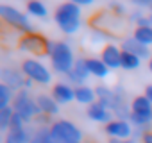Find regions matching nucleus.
I'll use <instances>...</instances> for the list:
<instances>
[{"mask_svg":"<svg viewBox=\"0 0 152 143\" xmlns=\"http://www.w3.org/2000/svg\"><path fill=\"white\" fill-rule=\"evenodd\" d=\"M81 15H83L81 7L73 0H70V2H63L57 6L54 13V22L61 29V32L72 36L81 29Z\"/></svg>","mask_w":152,"mask_h":143,"instance_id":"1","label":"nucleus"},{"mask_svg":"<svg viewBox=\"0 0 152 143\" xmlns=\"http://www.w3.org/2000/svg\"><path fill=\"white\" fill-rule=\"evenodd\" d=\"M56 43L54 39H48L38 32H31V34H25L18 39V48L22 52H27L31 55H52L54 48H56Z\"/></svg>","mask_w":152,"mask_h":143,"instance_id":"2","label":"nucleus"},{"mask_svg":"<svg viewBox=\"0 0 152 143\" xmlns=\"http://www.w3.org/2000/svg\"><path fill=\"white\" fill-rule=\"evenodd\" d=\"M75 57L73 54V48L68 41H57L56 43V48L50 55V63H52V70L56 72L57 75H66L68 72H72V68L75 66Z\"/></svg>","mask_w":152,"mask_h":143,"instance_id":"3","label":"nucleus"},{"mask_svg":"<svg viewBox=\"0 0 152 143\" xmlns=\"http://www.w3.org/2000/svg\"><path fill=\"white\" fill-rule=\"evenodd\" d=\"M13 109L15 113L27 123V125H32L34 118L38 115H41L39 107H38V102H36V97H31V93L27 90H20L15 93V98H13Z\"/></svg>","mask_w":152,"mask_h":143,"instance_id":"4","label":"nucleus"},{"mask_svg":"<svg viewBox=\"0 0 152 143\" xmlns=\"http://www.w3.org/2000/svg\"><path fill=\"white\" fill-rule=\"evenodd\" d=\"M0 18H2V20H4V23H7L11 29H15V31L22 32V36L34 32V31H32L34 27H32V23H31L29 16H27V15H23L20 9H16V7H13V6L0 4Z\"/></svg>","mask_w":152,"mask_h":143,"instance_id":"5","label":"nucleus"},{"mask_svg":"<svg viewBox=\"0 0 152 143\" xmlns=\"http://www.w3.org/2000/svg\"><path fill=\"white\" fill-rule=\"evenodd\" d=\"M20 70L23 72V75H25L27 79H31L34 84L47 86V84L52 82V72H50L41 61H38V59H32V57L23 59Z\"/></svg>","mask_w":152,"mask_h":143,"instance_id":"6","label":"nucleus"},{"mask_svg":"<svg viewBox=\"0 0 152 143\" xmlns=\"http://www.w3.org/2000/svg\"><path fill=\"white\" fill-rule=\"evenodd\" d=\"M50 134L57 143L83 141V131L70 120H54L50 125Z\"/></svg>","mask_w":152,"mask_h":143,"instance_id":"7","label":"nucleus"},{"mask_svg":"<svg viewBox=\"0 0 152 143\" xmlns=\"http://www.w3.org/2000/svg\"><path fill=\"white\" fill-rule=\"evenodd\" d=\"M0 81H2V84L9 86V88L16 93V91H20V90L25 88L27 77L23 75L22 70L11 68V66H2V68H0Z\"/></svg>","mask_w":152,"mask_h":143,"instance_id":"8","label":"nucleus"},{"mask_svg":"<svg viewBox=\"0 0 152 143\" xmlns=\"http://www.w3.org/2000/svg\"><path fill=\"white\" fill-rule=\"evenodd\" d=\"M90 77V70L86 66V57H77V61H75V66L72 68V72H68V74L64 75V82H68L70 86H84L86 81Z\"/></svg>","mask_w":152,"mask_h":143,"instance_id":"9","label":"nucleus"},{"mask_svg":"<svg viewBox=\"0 0 152 143\" xmlns=\"http://www.w3.org/2000/svg\"><path fill=\"white\" fill-rule=\"evenodd\" d=\"M104 132L109 136V138H116V139H129L132 138V132H134V127L131 125V122H125V120H113L109 122L107 125H104Z\"/></svg>","mask_w":152,"mask_h":143,"instance_id":"10","label":"nucleus"},{"mask_svg":"<svg viewBox=\"0 0 152 143\" xmlns=\"http://www.w3.org/2000/svg\"><path fill=\"white\" fill-rule=\"evenodd\" d=\"M120 48L124 50V52H129V54H132V55H136L138 59H141V61H150V57H152V52H150V47H145V45H141L138 39H134L132 36H129V38H124V41L120 43Z\"/></svg>","mask_w":152,"mask_h":143,"instance_id":"11","label":"nucleus"},{"mask_svg":"<svg viewBox=\"0 0 152 143\" xmlns=\"http://www.w3.org/2000/svg\"><path fill=\"white\" fill-rule=\"evenodd\" d=\"M100 59L109 70H116L120 68V63H122V48L115 43H107L100 52Z\"/></svg>","mask_w":152,"mask_h":143,"instance_id":"12","label":"nucleus"},{"mask_svg":"<svg viewBox=\"0 0 152 143\" xmlns=\"http://www.w3.org/2000/svg\"><path fill=\"white\" fill-rule=\"evenodd\" d=\"M50 95L54 97V100H56L59 106L70 104L72 100H75V88L70 86L68 82L61 81V82H56V84L52 86V93H50Z\"/></svg>","mask_w":152,"mask_h":143,"instance_id":"13","label":"nucleus"},{"mask_svg":"<svg viewBox=\"0 0 152 143\" xmlns=\"http://www.w3.org/2000/svg\"><path fill=\"white\" fill-rule=\"evenodd\" d=\"M86 115H88V118H90V120H93V122H97V123H104V125H107L109 122H113V120H115V115H113L109 109H106L104 106H100L99 102H95V104L88 106Z\"/></svg>","mask_w":152,"mask_h":143,"instance_id":"14","label":"nucleus"},{"mask_svg":"<svg viewBox=\"0 0 152 143\" xmlns=\"http://www.w3.org/2000/svg\"><path fill=\"white\" fill-rule=\"evenodd\" d=\"M36 102H38V107H39V111H41V115H47V116H56V115H59V104L54 100V97L52 95H45V93H39L38 97H36Z\"/></svg>","mask_w":152,"mask_h":143,"instance_id":"15","label":"nucleus"},{"mask_svg":"<svg viewBox=\"0 0 152 143\" xmlns=\"http://www.w3.org/2000/svg\"><path fill=\"white\" fill-rule=\"evenodd\" d=\"M86 66H88V70H90V75L99 77V79L107 77L109 72H111V70L104 64V61L99 59V57H86Z\"/></svg>","mask_w":152,"mask_h":143,"instance_id":"16","label":"nucleus"},{"mask_svg":"<svg viewBox=\"0 0 152 143\" xmlns=\"http://www.w3.org/2000/svg\"><path fill=\"white\" fill-rule=\"evenodd\" d=\"M75 102H79L83 106H91L97 102V93H95V88L91 86H79L75 88Z\"/></svg>","mask_w":152,"mask_h":143,"instance_id":"17","label":"nucleus"},{"mask_svg":"<svg viewBox=\"0 0 152 143\" xmlns=\"http://www.w3.org/2000/svg\"><path fill=\"white\" fill-rule=\"evenodd\" d=\"M132 115H152V102L145 95H138L131 100Z\"/></svg>","mask_w":152,"mask_h":143,"instance_id":"18","label":"nucleus"},{"mask_svg":"<svg viewBox=\"0 0 152 143\" xmlns=\"http://www.w3.org/2000/svg\"><path fill=\"white\" fill-rule=\"evenodd\" d=\"M31 143H57V141L52 138L50 127H34V134H32Z\"/></svg>","mask_w":152,"mask_h":143,"instance_id":"19","label":"nucleus"},{"mask_svg":"<svg viewBox=\"0 0 152 143\" xmlns=\"http://www.w3.org/2000/svg\"><path fill=\"white\" fill-rule=\"evenodd\" d=\"M140 64H141V59H138L136 55H132V54L122 50V63H120V68H122V70L132 72V70H138Z\"/></svg>","mask_w":152,"mask_h":143,"instance_id":"20","label":"nucleus"},{"mask_svg":"<svg viewBox=\"0 0 152 143\" xmlns=\"http://www.w3.org/2000/svg\"><path fill=\"white\" fill-rule=\"evenodd\" d=\"M13 116H15V109H13V106H7V107H2V109H0V131H4L6 134L9 132V127H11Z\"/></svg>","mask_w":152,"mask_h":143,"instance_id":"21","label":"nucleus"},{"mask_svg":"<svg viewBox=\"0 0 152 143\" xmlns=\"http://www.w3.org/2000/svg\"><path fill=\"white\" fill-rule=\"evenodd\" d=\"M132 38L138 39L141 45L150 47L152 45V27H136L132 32Z\"/></svg>","mask_w":152,"mask_h":143,"instance_id":"22","label":"nucleus"},{"mask_svg":"<svg viewBox=\"0 0 152 143\" xmlns=\"http://www.w3.org/2000/svg\"><path fill=\"white\" fill-rule=\"evenodd\" d=\"M27 13L31 16H36V18H47L48 16V9L43 2H38V0H32V2L27 4Z\"/></svg>","mask_w":152,"mask_h":143,"instance_id":"23","label":"nucleus"},{"mask_svg":"<svg viewBox=\"0 0 152 143\" xmlns=\"http://www.w3.org/2000/svg\"><path fill=\"white\" fill-rule=\"evenodd\" d=\"M13 98H15V91L9 86H6V84L0 82V109L11 106L13 104Z\"/></svg>","mask_w":152,"mask_h":143,"instance_id":"24","label":"nucleus"},{"mask_svg":"<svg viewBox=\"0 0 152 143\" xmlns=\"http://www.w3.org/2000/svg\"><path fill=\"white\" fill-rule=\"evenodd\" d=\"M109 39H113V36L106 31H100V29L91 31V43H104V41H109Z\"/></svg>","mask_w":152,"mask_h":143,"instance_id":"25","label":"nucleus"},{"mask_svg":"<svg viewBox=\"0 0 152 143\" xmlns=\"http://www.w3.org/2000/svg\"><path fill=\"white\" fill-rule=\"evenodd\" d=\"M107 9H109V13H113L115 16H120V18H125V15H127L125 6L120 4V2H111V4L107 6Z\"/></svg>","mask_w":152,"mask_h":143,"instance_id":"26","label":"nucleus"},{"mask_svg":"<svg viewBox=\"0 0 152 143\" xmlns=\"http://www.w3.org/2000/svg\"><path fill=\"white\" fill-rule=\"evenodd\" d=\"M25 127H27V123L15 113L13 122H11V127H9V132H18V131H22V129H25Z\"/></svg>","mask_w":152,"mask_h":143,"instance_id":"27","label":"nucleus"},{"mask_svg":"<svg viewBox=\"0 0 152 143\" xmlns=\"http://www.w3.org/2000/svg\"><path fill=\"white\" fill-rule=\"evenodd\" d=\"M136 27H152V13L150 11H145L143 16L138 20Z\"/></svg>","mask_w":152,"mask_h":143,"instance_id":"28","label":"nucleus"},{"mask_svg":"<svg viewBox=\"0 0 152 143\" xmlns=\"http://www.w3.org/2000/svg\"><path fill=\"white\" fill-rule=\"evenodd\" d=\"M75 4H77L79 7H83V6H91L93 4V0H73Z\"/></svg>","mask_w":152,"mask_h":143,"instance_id":"29","label":"nucleus"},{"mask_svg":"<svg viewBox=\"0 0 152 143\" xmlns=\"http://www.w3.org/2000/svg\"><path fill=\"white\" fill-rule=\"evenodd\" d=\"M143 95H145V97L152 102V84H148V86L145 88V93H143Z\"/></svg>","mask_w":152,"mask_h":143,"instance_id":"30","label":"nucleus"},{"mask_svg":"<svg viewBox=\"0 0 152 143\" xmlns=\"http://www.w3.org/2000/svg\"><path fill=\"white\" fill-rule=\"evenodd\" d=\"M141 143H152V131H150V132H147V134L141 138Z\"/></svg>","mask_w":152,"mask_h":143,"instance_id":"31","label":"nucleus"},{"mask_svg":"<svg viewBox=\"0 0 152 143\" xmlns=\"http://www.w3.org/2000/svg\"><path fill=\"white\" fill-rule=\"evenodd\" d=\"M4 143H18V141H16V139H15V138H13L9 132H7V134L4 136Z\"/></svg>","mask_w":152,"mask_h":143,"instance_id":"32","label":"nucleus"},{"mask_svg":"<svg viewBox=\"0 0 152 143\" xmlns=\"http://www.w3.org/2000/svg\"><path fill=\"white\" fill-rule=\"evenodd\" d=\"M148 70H150V74H152V57H150V61H148Z\"/></svg>","mask_w":152,"mask_h":143,"instance_id":"33","label":"nucleus"},{"mask_svg":"<svg viewBox=\"0 0 152 143\" xmlns=\"http://www.w3.org/2000/svg\"><path fill=\"white\" fill-rule=\"evenodd\" d=\"M148 11H150V13H152V4H150V7H148Z\"/></svg>","mask_w":152,"mask_h":143,"instance_id":"34","label":"nucleus"},{"mask_svg":"<svg viewBox=\"0 0 152 143\" xmlns=\"http://www.w3.org/2000/svg\"><path fill=\"white\" fill-rule=\"evenodd\" d=\"M72 143H83V141H72Z\"/></svg>","mask_w":152,"mask_h":143,"instance_id":"35","label":"nucleus"}]
</instances>
